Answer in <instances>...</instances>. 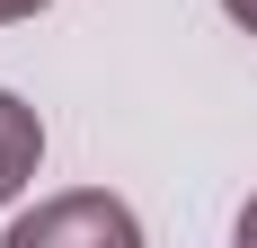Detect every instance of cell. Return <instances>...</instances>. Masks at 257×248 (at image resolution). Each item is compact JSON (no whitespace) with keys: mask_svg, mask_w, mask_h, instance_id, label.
I'll list each match as a JSON object with an SVG mask.
<instances>
[{"mask_svg":"<svg viewBox=\"0 0 257 248\" xmlns=\"http://www.w3.org/2000/svg\"><path fill=\"white\" fill-rule=\"evenodd\" d=\"M239 239H257V213H248V222H239Z\"/></svg>","mask_w":257,"mask_h":248,"instance_id":"5b68a950","label":"cell"},{"mask_svg":"<svg viewBox=\"0 0 257 248\" xmlns=\"http://www.w3.org/2000/svg\"><path fill=\"white\" fill-rule=\"evenodd\" d=\"M36 151H45V142H36V115H27L18 98H0V195L36 169Z\"/></svg>","mask_w":257,"mask_h":248,"instance_id":"6da1fadb","label":"cell"},{"mask_svg":"<svg viewBox=\"0 0 257 248\" xmlns=\"http://www.w3.org/2000/svg\"><path fill=\"white\" fill-rule=\"evenodd\" d=\"M98 222H124V213H106V204H62V213H45V222H18V248L53 239V230H98ZM133 230V222H124Z\"/></svg>","mask_w":257,"mask_h":248,"instance_id":"7a4b0ae2","label":"cell"},{"mask_svg":"<svg viewBox=\"0 0 257 248\" xmlns=\"http://www.w3.org/2000/svg\"><path fill=\"white\" fill-rule=\"evenodd\" d=\"M231 18H248V27H257V0H231Z\"/></svg>","mask_w":257,"mask_h":248,"instance_id":"277c9868","label":"cell"},{"mask_svg":"<svg viewBox=\"0 0 257 248\" xmlns=\"http://www.w3.org/2000/svg\"><path fill=\"white\" fill-rule=\"evenodd\" d=\"M27 9H45V0H0V18H27Z\"/></svg>","mask_w":257,"mask_h":248,"instance_id":"3957f363","label":"cell"}]
</instances>
